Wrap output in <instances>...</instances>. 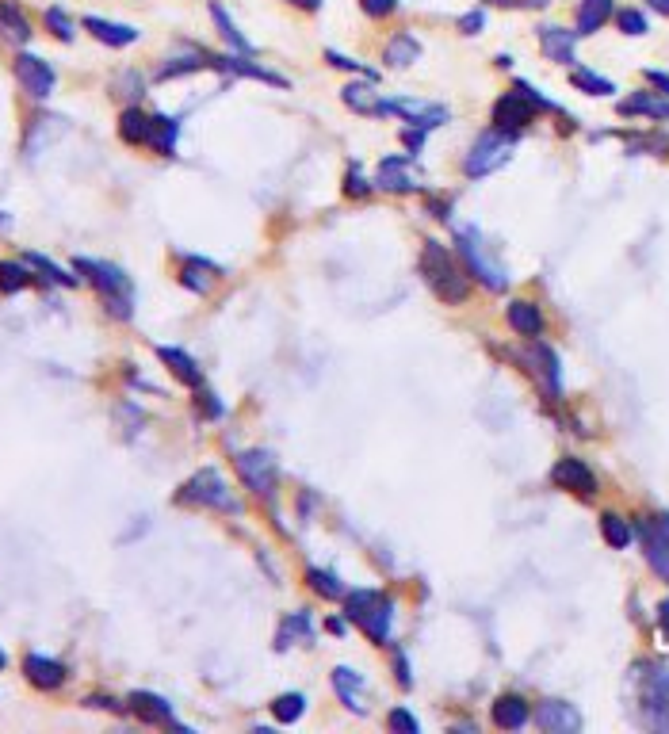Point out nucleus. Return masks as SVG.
Masks as SVG:
<instances>
[{"mask_svg":"<svg viewBox=\"0 0 669 734\" xmlns=\"http://www.w3.org/2000/svg\"><path fill=\"white\" fill-rule=\"evenodd\" d=\"M482 27H486V12H482V8L467 12V16H459V31H463V35H478Z\"/></svg>","mask_w":669,"mask_h":734,"instance_id":"nucleus-51","label":"nucleus"},{"mask_svg":"<svg viewBox=\"0 0 669 734\" xmlns=\"http://www.w3.org/2000/svg\"><path fill=\"white\" fill-rule=\"evenodd\" d=\"M639 540H643V555L654 566V574L669 582V517L639 520Z\"/></svg>","mask_w":669,"mask_h":734,"instance_id":"nucleus-10","label":"nucleus"},{"mask_svg":"<svg viewBox=\"0 0 669 734\" xmlns=\"http://www.w3.org/2000/svg\"><path fill=\"white\" fill-rule=\"evenodd\" d=\"M291 8H303V12H318L322 8V0H287Z\"/></svg>","mask_w":669,"mask_h":734,"instance_id":"nucleus-54","label":"nucleus"},{"mask_svg":"<svg viewBox=\"0 0 669 734\" xmlns=\"http://www.w3.org/2000/svg\"><path fill=\"white\" fill-rule=\"evenodd\" d=\"M345 616L356 624L371 643H390V624H394V601L379 589H352L345 593Z\"/></svg>","mask_w":669,"mask_h":734,"instance_id":"nucleus-3","label":"nucleus"},{"mask_svg":"<svg viewBox=\"0 0 669 734\" xmlns=\"http://www.w3.org/2000/svg\"><path fill=\"white\" fill-rule=\"evenodd\" d=\"M0 230H12V218L4 215V211H0Z\"/></svg>","mask_w":669,"mask_h":734,"instance_id":"nucleus-59","label":"nucleus"},{"mask_svg":"<svg viewBox=\"0 0 669 734\" xmlns=\"http://www.w3.org/2000/svg\"><path fill=\"white\" fill-rule=\"evenodd\" d=\"M371 180H367L364 173H360V165H348L345 173V195H352V199H364V195H371Z\"/></svg>","mask_w":669,"mask_h":734,"instance_id":"nucleus-47","label":"nucleus"},{"mask_svg":"<svg viewBox=\"0 0 669 734\" xmlns=\"http://www.w3.org/2000/svg\"><path fill=\"white\" fill-rule=\"evenodd\" d=\"M241 482L253 490L257 497H276V486H280V471H276V455L264 452V448H249V452H238L234 459Z\"/></svg>","mask_w":669,"mask_h":734,"instance_id":"nucleus-8","label":"nucleus"},{"mask_svg":"<svg viewBox=\"0 0 669 734\" xmlns=\"http://www.w3.org/2000/svg\"><path fill=\"white\" fill-rule=\"evenodd\" d=\"M455 253H459V260L467 264V272H471L486 291H505V287H509L505 264L486 249V241H482L478 230H471V226L455 230Z\"/></svg>","mask_w":669,"mask_h":734,"instance_id":"nucleus-4","label":"nucleus"},{"mask_svg":"<svg viewBox=\"0 0 669 734\" xmlns=\"http://www.w3.org/2000/svg\"><path fill=\"white\" fill-rule=\"evenodd\" d=\"M195 69H211V54H199L192 50L188 58H173L169 65H161V81H169V77H184V73H195Z\"/></svg>","mask_w":669,"mask_h":734,"instance_id":"nucleus-43","label":"nucleus"},{"mask_svg":"<svg viewBox=\"0 0 669 734\" xmlns=\"http://www.w3.org/2000/svg\"><path fill=\"white\" fill-rule=\"evenodd\" d=\"M654 12H662V16H669V0H647Z\"/></svg>","mask_w":669,"mask_h":734,"instance_id":"nucleus-58","label":"nucleus"},{"mask_svg":"<svg viewBox=\"0 0 669 734\" xmlns=\"http://www.w3.org/2000/svg\"><path fill=\"white\" fill-rule=\"evenodd\" d=\"M195 406H199V417H207V421H218L222 417V402H218V394L215 390H207V387H199L195 390Z\"/></svg>","mask_w":669,"mask_h":734,"instance_id":"nucleus-46","label":"nucleus"},{"mask_svg":"<svg viewBox=\"0 0 669 734\" xmlns=\"http://www.w3.org/2000/svg\"><path fill=\"white\" fill-rule=\"evenodd\" d=\"M490 719H494V727H501V731H520V727L532 719V712H528L524 696H517V692H505V696H497V700H494Z\"/></svg>","mask_w":669,"mask_h":734,"instance_id":"nucleus-23","label":"nucleus"},{"mask_svg":"<svg viewBox=\"0 0 669 734\" xmlns=\"http://www.w3.org/2000/svg\"><path fill=\"white\" fill-rule=\"evenodd\" d=\"M43 20H46V27L54 31V39H62V43H73V35H77V31H73V20L65 16L62 8H46Z\"/></svg>","mask_w":669,"mask_h":734,"instance_id":"nucleus-44","label":"nucleus"},{"mask_svg":"<svg viewBox=\"0 0 669 734\" xmlns=\"http://www.w3.org/2000/svg\"><path fill=\"white\" fill-rule=\"evenodd\" d=\"M647 81H650V85H658L662 92H669V77H666V73H654V69H650Z\"/></svg>","mask_w":669,"mask_h":734,"instance_id":"nucleus-55","label":"nucleus"},{"mask_svg":"<svg viewBox=\"0 0 669 734\" xmlns=\"http://www.w3.org/2000/svg\"><path fill=\"white\" fill-rule=\"evenodd\" d=\"M85 31L96 39V43L104 46H130L138 43V27H130V23H111V20H100V16H85Z\"/></svg>","mask_w":669,"mask_h":734,"instance_id":"nucleus-26","label":"nucleus"},{"mask_svg":"<svg viewBox=\"0 0 669 734\" xmlns=\"http://www.w3.org/2000/svg\"><path fill=\"white\" fill-rule=\"evenodd\" d=\"M524 364H536L532 367V375L540 379V387L551 394V398H559L562 394V371H559V356H555V348L543 345V341H532V348L524 352Z\"/></svg>","mask_w":669,"mask_h":734,"instance_id":"nucleus-15","label":"nucleus"},{"mask_svg":"<svg viewBox=\"0 0 669 734\" xmlns=\"http://www.w3.org/2000/svg\"><path fill=\"white\" fill-rule=\"evenodd\" d=\"M176 134H180L176 119H169V115H150V146L161 157H173L176 153Z\"/></svg>","mask_w":669,"mask_h":734,"instance_id":"nucleus-33","label":"nucleus"},{"mask_svg":"<svg viewBox=\"0 0 669 734\" xmlns=\"http://www.w3.org/2000/svg\"><path fill=\"white\" fill-rule=\"evenodd\" d=\"M536 723L551 734H578L582 731V715H578L574 704H566V700H543L540 712H536Z\"/></svg>","mask_w":669,"mask_h":734,"instance_id":"nucleus-16","label":"nucleus"},{"mask_svg":"<svg viewBox=\"0 0 669 734\" xmlns=\"http://www.w3.org/2000/svg\"><path fill=\"white\" fill-rule=\"evenodd\" d=\"M31 268L23 260H0V295H20L23 287H31Z\"/></svg>","mask_w":669,"mask_h":734,"instance_id":"nucleus-36","label":"nucleus"},{"mask_svg":"<svg viewBox=\"0 0 669 734\" xmlns=\"http://www.w3.org/2000/svg\"><path fill=\"white\" fill-rule=\"evenodd\" d=\"M73 268L85 276L96 291H100V299L108 306L111 318H119V322H130V314H134V283L130 276L119 268V264H108V260H88V257H77L73 260Z\"/></svg>","mask_w":669,"mask_h":734,"instance_id":"nucleus-2","label":"nucleus"},{"mask_svg":"<svg viewBox=\"0 0 669 734\" xmlns=\"http://www.w3.org/2000/svg\"><path fill=\"white\" fill-rule=\"evenodd\" d=\"M62 123L65 119H58V115H39L35 123H27V134H23V157H39V153L62 134Z\"/></svg>","mask_w":669,"mask_h":734,"instance_id":"nucleus-25","label":"nucleus"},{"mask_svg":"<svg viewBox=\"0 0 669 734\" xmlns=\"http://www.w3.org/2000/svg\"><path fill=\"white\" fill-rule=\"evenodd\" d=\"M211 20L218 23V35L226 39V46H230L234 54H249V58L257 54V46L245 39V31H238V23L230 20V12H226L222 4H211Z\"/></svg>","mask_w":669,"mask_h":734,"instance_id":"nucleus-29","label":"nucleus"},{"mask_svg":"<svg viewBox=\"0 0 669 734\" xmlns=\"http://www.w3.org/2000/svg\"><path fill=\"white\" fill-rule=\"evenodd\" d=\"M360 8H364L371 20H383V16H390L398 8V0H360Z\"/></svg>","mask_w":669,"mask_h":734,"instance_id":"nucleus-50","label":"nucleus"},{"mask_svg":"<svg viewBox=\"0 0 669 734\" xmlns=\"http://www.w3.org/2000/svg\"><path fill=\"white\" fill-rule=\"evenodd\" d=\"M417 58H421V43H417L413 35H406V31L394 35L387 43V50H383V62H387L390 69H406V65H413Z\"/></svg>","mask_w":669,"mask_h":734,"instance_id":"nucleus-32","label":"nucleus"},{"mask_svg":"<svg viewBox=\"0 0 669 734\" xmlns=\"http://www.w3.org/2000/svg\"><path fill=\"white\" fill-rule=\"evenodd\" d=\"M306 712V696L303 692H283L272 700V715L280 719V723H299Z\"/></svg>","mask_w":669,"mask_h":734,"instance_id":"nucleus-42","label":"nucleus"},{"mask_svg":"<svg viewBox=\"0 0 669 734\" xmlns=\"http://www.w3.org/2000/svg\"><path fill=\"white\" fill-rule=\"evenodd\" d=\"M513 153H517V134L513 130H486V134H478L471 153H467V161H463V173L471 176V180H482V176L497 173L501 165H509L513 161Z\"/></svg>","mask_w":669,"mask_h":734,"instance_id":"nucleus-6","label":"nucleus"},{"mask_svg":"<svg viewBox=\"0 0 669 734\" xmlns=\"http://www.w3.org/2000/svg\"><path fill=\"white\" fill-rule=\"evenodd\" d=\"M536 111H540V104H536L532 96H524V92L513 85V92L497 96V104H494V111H490V119H494V127L520 134V130H524L528 123H532V119H536Z\"/></svg>","mask_w":669,"mask_h":734,"instance_id":"nucleus-9","label":"nucleus"},{"mask_svg":"<svg viewBox=\"0 0 669 734\" xmlns=\"http://www.w3.org/2000/svg\"><path fill=\"white\" fill-rule=\"evenodd\" d=\"M551 482H555L559 490H570V494H582V497L597 494V475L589 471V463H585V459H570V455L551 467Z\"/></svg>","mask_w":669,"mask_h":734,"instance_id":"nucleus-13","label":"nucleus"},{"mask_svg":"<svg viewBox=\"0 0 669 734\" xmlns=\"http://www.w3.org/2000/svg\"><path fill=\"white\" fill-rule=\"evenodd\" d=\"M616 23H620L624 35H647V16H643L639 8H624V12L616 16Z\"/></svg>","mask_w":669,"mask_h":734,"instance_id":"nucleus-48","label":"nucleus"},{"mask_svg":"<svg viewBox=\"0 0 669 734\" xmlns=\"http://www.w3.org/2000/svg\"><path fill=\"white\" fill-rule=\"evenodd\" d=\"M119 138L127 146H146L150 142V115L138 108H127L119 115Z\"/></svg>","mask_w":669,"mask_h":734,"instance_id":"nucleus-31","label":"nucleus"},{"mask_svg":"<svg viewBox=\"0 0 669 734\" xmlns=\"http://www.w3.org/2000/svg\"><path fill=\"white\" fill-rule=\"evenodd\" d=\"M375 81H364V85H345L341 88V100H345L352 111L360 115H383V100L375 96Z\"/></svg>","mask_w":669,"mask_h":734,"instance_id":"nucleus-30","label":"nucleus"},{"mask_svg":"<svg viewBox=\"0 0 669 734\" xmlns=\"http://www.w3.org/2000/svg\"><path fill=\"white\" fill-rule=\"evenodd\" d=\"M383 115H402L406 123L421 130H436L452 119L444 104H425V100H383Z\"/></svg>","mask_w":669,"mask_h":734,"instance_id":"nucleus-12","label":"nucleus"},{"mask_svg":"<svg viewBox=\"0 0 669 734\" xmlns=\"http://www.w3.org/2000/svg\"><path fill=\"white\" fill-rule=\"evenodd\" d=\"M421 280L429 283L432 295L448 306L467 303V295H471L467 264H455L448 245H440V241H425V249H421Z\"/></svg>","mask_w":669,"mask_h":734,"instance_id":"nucleus-1","label":"nucleus"},{"mask_svg":"<svg viewBox=\"0 0 669 734\" xmlns=\"http://www.w3.org/2000/svg\"><path fill=\"white\" fill-rule=\"evenodd\" d=\"M387 723H390V731H402V734H417L421 727H417V719H413L406 708H394V712L387 715Z\"/></svg>","mask_w":669,"mask_h":734,"instance_id":"nucleus-49","label":"nucleus"},{"mask_svg":"<svg viewBox=\"0 0 669 734\" xmlns=\"http://www.w3.org/2000/svg\"><path fill=\"white\" fill-rule=\"evenodd\" d=\"M345 627H348V616L341 620V616H329V631H337V635H345Z\"/></svg>","mask_w":669,"mask_h":734,"instance_id":"nucleus-56","label":"nucleus"},{"mask_svg":"<svg viewBox=\"0 0 669 734\" xmlns=\"http://www.w3.org/2000/svg\"><path fill=\"white\" fill-rule=\"evenodd\" d=\"M612 16V0H578V35L601 31Z\"/></svg>","mask_w":669,"mask_h":734,"instance_id":"nucleus-34","label":"nucleus"},{"mask_svg":"<svg viewBox=\"0 0 669 734\" xmlns=\"http://www.w3.org/2000/svg\"><path fill=\"white\" fill-rule=\"evenodd\" d=\"M0 35L12 39V43H27L35 31H31V16L23 12L16 0H0Z\"/></svg>","mask_w":669,"mask_h":734,"instance_id":"nucleus-27","label":"nucleus"},{"mask_svg":"<svg viewBox=\"0 0 669 734\" xmlns=\"http://www.w3.org/2000/svg\"><path fill=\"white\" fill-rule=\"evenodd\" d=\"M176 505H203V509H218V513H241V501L234 490L226 486V478L215 467H199L173 497Z\"/></svg>","mask_w":669,"mask_h":734,"instance_id":"nucleus-5","label":"nucleus"},{"mask_svg":"<svg viewBox=\"0 0 669 734\" xmlns=\"http://www.w3.org/2000/svg\"><path fill=\"white\" fill-rule=\"evenodd\" d=\"M425 134H429V130L413 127V130H406L402 138H406V146H410V150H421V146H425Z\"/></svg>","mask_w":669,"mask_h":734,"instance_id":"nucleus-53","label":"nucleus"},{"mask_svg":"<svg viewBox=\"0 0 669 734\" xmlns=\"http://www.w3.org/2000/svg\"><path fill=\"white\" fill-rule=\"evenodd\" d=\"M127 708L142 723H150V727H161V723H173V704L165 700V696H157V692H146V689H138V692H130V700H127Z\"/></svg>","mask_w":669,"mask_h":734,"instance_id":"nucleus-19","label":"nucleus"},{"mask_svg":"<svg viewBox=\"0 0 669 734\" xmlns=\"http://www.w3.org/2000/svg\"><path fill=\"white\" fill-rule=\"evenodd\" d=\"M299 635H303L306 643L314 639V624H310V612H291V616L283 620L280 635H276V650H287L291 643H295V639H299Z\"/></svg>","mask_w":669,"mask_h":734,"instance_id":"nucleus-38","label":"nucleus"},{"mask_svg":"<svg viewBox=\"0 0 669 734\" xmlns=\"http://www.w3.org/2000/svg\"><path fill=\"white\" fill-rule=\"evenodd\" d=\"M218 276H222V268H218L215 260H207V257L180 260V283H184L188 291H195V295H207V291L215 287Z\"/></svg>","mask_w":669,"mask_h":734,"instance_id":"nucleus-20","label":"nucleus"},{"mask_svg":"<svg viewBox=\"0 0 669 734\" xmlns=\"http://www.w3.org/2000/svg\"><path fill=\"white\" fill-rule=\"evenodd\" d=\"M570 85L578 88V92H585V96H612L616 92V85L608 77H601V73H593V69H574L570 73Z\"/></svg>","mask_w":669,"mask_h":734,"instance_id":"nucleus-41","label":"nucleus"},{"mask_svg":"<svg viewBox=\"0 0 669 734\" xmlns=\"http://www.w3.org/2000/svg\"><path fill=\"white\" fill-rule=\"evenodd\" d=\"M23 264H27L31 272H39L46 283H62V287H77V283H81L77 276H69L62 264H54V260L43 257V253H27V257H23Z\"/></svg>","mask_w":669,"mask_h":734,"instance_id":"nucleus-37","label":"nucleus"},{"mask_svg":"<svg viewBox=\"0 0 669 734\" xmlns=\"http://www.w3.org/2000/svg\"><path fill=\"white\" fill-rule=\"evenodd\" d=\"M574 43H578V31H566V27H559V23L540 27V46L551 62L574 65Z\"/></svg>","mask_w":669,"mask_h":734,"instance_id":"nucleus-22","label":"nucleus"},{"mask_svg":"<svg viewBox=\"0 0 669 734\" xmlns=\"http://www.w3.org/2000/svg\"><path fill=\"white\" fill-rule=\"evenodd\" d=\"M394 662H398V681H402V689H410V685H413V673H410V662H406V654H402V650H394Z\"/></svg>","mask_w":669,"mask_h":734,"instance_id":"nucleus-52","label":"nucleus"},{"mask_svg":"<svg viewBox=\"0 0 669 734\" xmlns=\"http://www.w3.org/2000/svg\"><path fill=\"white\" fill-rule=\"evenodd\" d=\"M16 81L23 85L27 96H35V100H46L54 85H58V73H54V65L39 58V54H27L23 50L20 58H16Z\"/></svg>","mask_w":669,"mask_h":734,"instance_id":"nucleus-11","label":"nucleus"},{"mask_svg":"<svg viewBox=\"0 0 669 734\" xmlns=\"http://www.w3.org/2000/svg\"><path fill=\"white\" fill-rule=\"evenodd\" d=\"M157 360L169 367V371H173V375L180 379V383H184V387H192V390L203 387V371H199V364H195V360L188 356V352H184V348L161 345V348H157Z\"/></svg>","mask_w":669,"mask_h":734,"instance_id":"nucleus-24","label":"nucleus"},{"mask_svg":"<svg viewBox=\"0 0 669 734\" xmlns=\"http://www.w3.org/2000/svg\"><path fill=\"white\" fill-rule=\"evenodd\" d=\"M333 692L341 696V704H345L348 712H356V715L367 712L364 677H360L356 670H348V666H337V670H333Z\"/></svg>","mask_w":669,"mask_h":734,"instance_id":"nucleus-21","label":"nucleus"},{"mask_svg":"<svg viewBox=\"0 0 669 734\" xmlns=\"http://www.w3.org/2000/svg\"><path fill=\"white\" fill-rule=\"evenodd\" d=\"M643 692H639V704H643V723L654 731H669V673L654 670V666H635Z\"/></svg>","mask_w":669,"mask_h":734,"instance_id":"nucleus-7","label":"nucleus"},{"mask_svg":"<svg viewBox=\"0 0 669 734\" xmlns=\"http://www.w3.org/2000/svg\"><path fill=\"white\" fill-rule=\"evenodd\" d=\"M505 318H509V325L517 329L520 337H540V333H543L540 306L528 303V299H513V303H509V310H505Z\"/></svg>","mask_w":669,"mask_h":734,"instance_id":"nucleus-28","label":"nucleus"},{"mask_svg":"<svg viewBox=\"0 0 669 734\" xmlns=\"http://www.w3.org/2000/svg\"><path fill=\"white\" fill-rule=\"evenodd\" d=\"M375 184L383 192H417L421 188V176L413 169V157H383L379 161V173H375Z\"/></svg>","mask_w":669,"mask_h":734,"instance_id":"nucleus-14","label":"nucleus"},{"mask_svg":"<svg viewBox=\"0 0 669 734\" xmlns=\"http://www.w3.org/2000/svg\"><path fill=\"white\" fill-rule=\"evenodd\" d=\"M601 536L608 540V547L624 551V547H631V540H635V528H631L620 513H605V517H601Z\"/></svg>","mask_w":669,"mask_h":734,"instance_id":"nucleus-40","label":"nucleus"},{"mask_svg":"<svg viewBox=\"0 0 669 734\" xmlns=\"http://www.w3.org/2000/svg\"><path fill=\"white\" fill-rule=\"evenodd\" d=\"M23 673H27V681L35 689L43 692L65 685V666L58 658H46V654H23Z\"/></svg>","mask_w":669,"mask_h":734,"instance_id":"nucleus-18","label":"nucleus"},{"mask_svg":"<svg viewBox=\"0 0 669 734\" xmlns=\"http://www.w3.org/2000/svg\"><path fill=\"white\" fill-rule=\"evenodd\" d=\"M620 115H650V119H669V100H658L650 92H635L620 104Z\"/></svg>","mask_w":669,"mask_h":734,"instance_id":"nucleus-35","label":"nucleus"},{"mask_svg":"<svg viewBox=\"0 0 669 734\" xmlns=\"http://www.w3.org/2000/svg\"><path fill=\"white\" fill-rule=\"evenodd\" d=\"M662 627H669V601L662 605Z\"/></svg>","mask_w":669,"mask_h":734,"instance_id":"nucleus-60","label":"nucleus"},{"mask_svg":"<svg viewBox=\"0 0 669 734\" xmlns=\"http://www.w3.org/2000/svg\"><path fill=\"white\" fill-rule=\"evenodd\" d=\"M211 69H222V73H234V77H253V81H264V85L287 88V77H280V73H272V69L257 65L253 58H249V54H238V58H222V54H211Z\"/></svg>","mask_w":669,"mask_h":734,"instance_id":"nucleus-17","label":"nucleus"},{"mask_svg":"<svg viewBox=\"0 0 669 734\" xmlns=\"http://www.w3.org/2000/svg\"><path fill=\"white\" fill-rule=\"evenodd\" d=\"M325 62L333 65V69H348V73H356V77H364V81H379V73H375V69H367L364 62H352V58L337 54V50H325Z\"/></svg>","mask_w":669,"mask_h":734,"instance_id":"nucleus-45","label":"nucleus"},{"mask_svg":"<svg viewBox=\"0 0 669 734\" xmlns=\"http://www.w3.org/2000/svg\"><path fill=\"white\" fill-rule=\"evenodd\" d=\"M4 666H8V658H4V650H0V670H4Z\"/></svg>","mask_w":669,"mask_h":734,"instance_id":"nucleus-61","label":"nucleus"},{"mask_svg":"<svg viewBox=\"0 0 669 734\" xmlns=\"http://www.w3.org/2000/svg\"><path fill=\"white\" fill-rule=\"evenodd\" d=\"M490 4H501V8H509V4H524V0H490ZM528 4L536 8V4H547V0H528Z\"/></svg>","mask_w":669,"mask_h":734,"instance_id":"nucleus-57","label":"nucleus"},{"mask_svg":"<svg viewBox=\"0 0 669 734\" xmlns=\"http://www.w3.org/2000/svg\"><path fill=\"white\" fill-rule=\"evenodd\" d=\"M306 582H310V589H314L318 597H325V601H345V593H348L337 574L318 570V566H310V570H306Z\"/></svg>","mask_w":669,"mask_h":734,"instance_id":"nucleus-39","label":"nucleus"}]
</instances>
